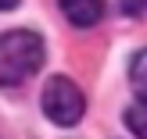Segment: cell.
<instances>
[{
  "label": "cell",
  "instance_id": "6da1fadb",
  "mask_svg": "<svg viewBox=\"0 0 147 139\" xmlns=\"http://www.w3.org/2000/svg\"><path fill=\"white\" fill-rule=\"evenodd\" d=\"M43 36L32 29H11V32H0V86L11 89L22 86L25 78H32L43 68Z\"/></svg>",
  "mask_w": 147,
  "mask_h": 139
},
{
  "label": "cell",
  "instance_id": "7a4b0ae2",
  "mask_svg": "<svg viewBox=\"0 0 147 139\" xmlns=\"http://www.w3.org/2000/svg\"><path fill=\"white\" fill-rule=\"evenodd\" d=\"M40 107L54 125L72 128V125H79V118L86 111V96L68 75H54V78H47V86L40 93Z\"/></svg>",
  "mask_w": 147,
  "mask_h": 139
},
{
  "label": "cell",
  "instance_id": "3957f363",
  "mask_svg": "<svg viewBox=\"0 0 147 139\" xmlns=\"http://www.w3.org/2000/svg\"><path fill=\"white\" fill-rule=\"evenodd\" d=\"M57 4H61V14H65L76 29L97 25L100 14H104V0H57Z\"/></svg>",
  "mask_w": 147,
  "mask_h": 139
},
{
  "label": "cell",
  "instance_id": "277c9868",
  "mask_svg": "<svg viewBox=\"0 0 147 139\" xmlns=\"http://www.w3.org/2000/svg\"><path fill=\"white\" fill-rule=\"evenodd\" d=\"M129 82H133L136 96H140V104H147V47L136 50L133 61H129Z\"/></svg>",
  "mask_w": 147,
  "mask_h": 139
},
{
  "label": "cell",
  "instance_id": "5b68a950",
  "mask_svg": "<svg viewBox=\"0 0 147 139\" xmlns=\"http://www.w3.org/2000/svg\"><path fill=\"white\" fill-rule=\"evenodd\" d=\"M122 121L129 125V132L136 139H147V104H133L126 114H122Z\"/></svg>",
  "mask_w": 147,
  "mask_h": 139
},
{
  "label": "cell",
  "instance_id": "8992f818",
  "mask_svg": "<svg viewBox=\"0 0 147 139\" xmlns=\"http://www.w3.org/2000/svg\"><path fill=\"white\" fill-rule=\"evenodd\" d=\"M122 11L136 18V14H144V11H147V0H122Z\"/></svg>",
  "mask_w": 147,
  "mask_h": 139
},
{
  "label": "cell",
  "instance_id": "52a82bcc",
  "mask_svg": "<svg viewBox=\"0 0 147 139\" xmlns=\"http://www.w3.org/2000/svg\"><path fill=\"white\" fill-rule=\"evenodd\" d=\"M22 0H0V11H11V7H18Z\"/></svg>",
  "mask_w": 147,
  "mask_h": 139
}]
</instances>
